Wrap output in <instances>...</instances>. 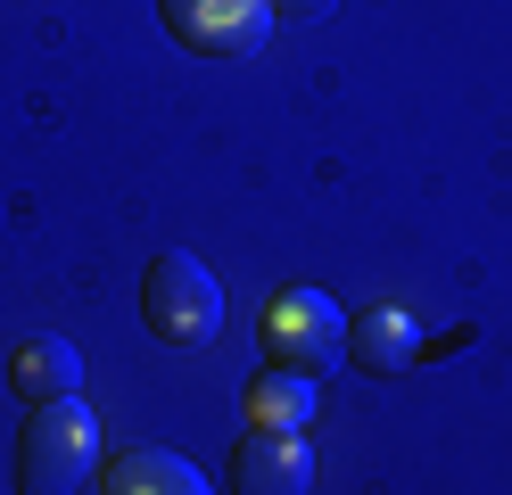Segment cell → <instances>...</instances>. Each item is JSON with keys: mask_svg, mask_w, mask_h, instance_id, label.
I'll return each mask as SVG.
<instances>
[{"mask_svg": "<svg viewBox=\"0 0 512 495\" xmlns=\"http://www.w3.org/2000/svg\"><path fill=\"white\" fill-rule=\"evenodd\" d=\"M91 471H100V421L83 413V396L34 405L17 438V495H75Z\"/></svg>", "mask_w": 512, "mask_h": 495, "instance_id": "6da1fadb", "label": "cell"}, {"mask_svg": "<svg viewBox=\"0 0 512 495\" xmlns=\"http://www.w3.org/2000/svg\"><path fill=\"white\" fill-rule=\"evenodd\" d=\"M9 388L25 396V405H58V396H75L83 388V355L67 339H25L9 355Z\"/></svg>", "mask_w": 512, "mask_h": 495, "instance_id": "ba28073f", "label": "cell"}, {"mask_svg": "<svg viewBox=\"0 0 512 495\" xmlns=\"http://www.w3.org/2000/svg\"><path fill=\"white\" fill-rule=\"evenodd\" d=\"M339 0H273V17H331Z\"/></svg>", "mask_w": 512, "mask_h": 495, "instance_id": "30bf717a", "label": "cell"}, {"mask_svg": "<svg viewBox=\"0 0 512 495\" xmlns=\"http://www.w3.org/2000/svg\"><path fill=\"white\" fill-rule=\"evenodd\" d=\"M141 314L166 347H215L223 330V289L199 256H157L149 281H141Z\"/></svg>", "mask_w": 512, "mask_h": 495, "instance_id": "7a4b0ae2", "label": "cell"}, {"mask_svg": "<svg viewBox=\"0 0 512 495\" xmlns=\"http://www.w3.org/2000/svg\"><path fill=\"white\" fill-rule=\"evenodd\" d=\"M314 487V446L298 429H248L232 446V495H306Z\"/></svg>", "mask_w": 512, "mask_h": 495, "instance_id": "5b68a950", "label": "cell"}, {"mask_svg": "<svg viewBox=\"0 0 512 495\" xmlns=\"http://www.w3.org/2000/svg\"><path fill=\"white\" fill-rule=\"evenodd\" d=\"M306 421H314V380L265 363V372L248 380V429H306Z\"/></svg>", "mask_w": 512, "mask_h": 495, "instance_id": "9c48e42d", "label": "cell"}, {"mask_svg": "<svg viewBox=\"0 0 512 495\" xmlns=\"http://www.w3.org/2000/svg\"><path fill=\"white\" fill-rule=\"evenodd\" d=\"M166 9V33L190 50H207V58H240L265 42V17H273V0H157Z\"/></svg>", "mask_w": 512, "mask_h": 495, "instance_id": "277c9868", "label": "cell"}, {"mask_svg": "<svg viewBox=\"0 0 512 495\" xmlns=\"http://www.w3.org/2000/svg\"><path fill=\"white\" fill-rule=\"evenodd\" d=\"M265 355L281 363V372L323 380L331 363L347 355V314L331 306L323 289H281L273 306H265Z\"/></svg>", "mask_w": 512, "mask_h": 495, "instance_id": "3957f363", "label": "cell"}, {"mask_svg": "<svg viewBox=\"0 0 512 495\" xmlns=\"http://www.w3.org/2000/svg\"><path fill=\"white\" fill-rule=\"evenodd\" d=\"M422 339H430V330L413 322L405 306H372V314L347 322V355H356L372 380H397L405 363H422Z\"/></svg>", "mask_w": 512, "mask_h": 495, "instance_id": "8992f818", "label": "cell"}, {"mask_svg": "<svg viewBox=\"0 0 512 495\" xmlns=\"http://www.w3.org/2000/svg\"><path fill=\"white\" fill-rule=\"evenodd\" d=\"M100 495H207V479H199V462H182L166 446H124L108 462V487Z\"/></svg>", "mask_w": 512, "mask_h": 495, "instance_id": "52a82bcc", "label": "cell"}]
</instances>
